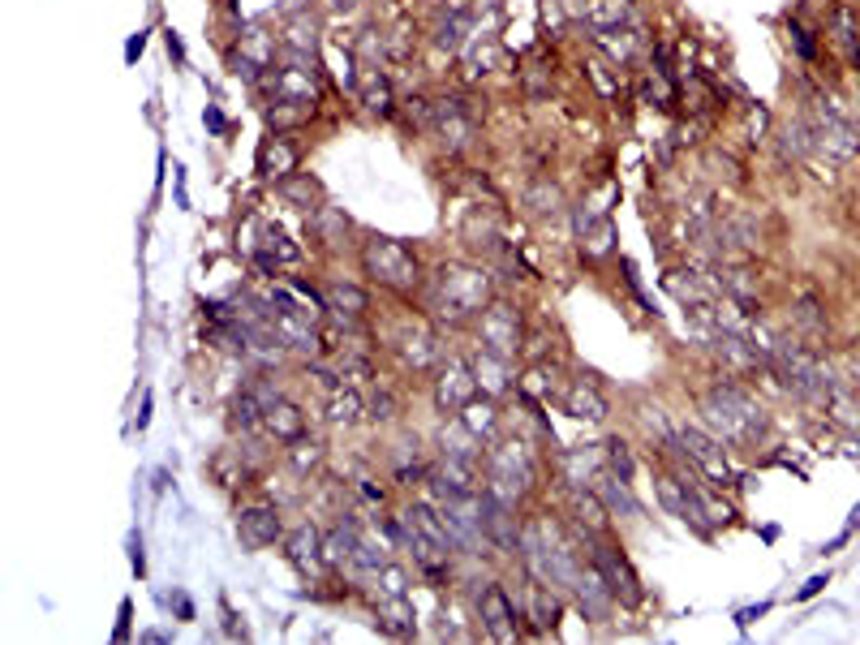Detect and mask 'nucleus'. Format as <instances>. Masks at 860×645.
I'll list each match as a JSON object with an SVG mask.
<instances>
[{
  "instance_id": "26",
  "label": "nucleus",
  "mask_w": 860,
  "mask_h": 645,
  "mask_svg": "<svg viewBox=\"0 0 860 645\" xmlns=\"http://www.w3.org/2000/svg\"><path fill=\"white\" fill-rule=\"evenodd\" d=\"M323 301H327V310H332L344 327H353L357 319H366V310H370V293L362 289V284H344V280L327 284Z\"/></svg>"
},
{
  "instance_id": "3",
  "label": "nucleus",
  "mask_w": 860,
  "mask_h": 645,
  "mask_svg": "<svg viewBox=\"0 0 860 645\" xmlns=\"http://www.w3.org/2000/svg\"><path fill=\"white\" fill-rule=\"evenodd\" d=\"M362 263L370 271V280H379L383 289H392V293H409V289H418V284H422L418 254H413L405 241L370 237L366 250H362Z\"/></svg>"
},
{
  "instance_id": "12",
  "label": "nucleus",
  "mask_w": 860,
  "mask_h": 645,
  "mask_svg": "<svg viewBox=\"0 0 860 645\" xmlns=\"http://www.w3.org/2000/svg\"><path fill=\"white\" fill-rule=\"evenodd\" d=\"M568 525L577 529V538H611L615 516L594 486H577V491H568Z\"/></svg>"
},
{
  "instance_id": "43",
  "label": "nucleus",
  "mask_w": 860,
  "mask_h": 645,
  "mask_svg": "<svg viewBox=\"0 0 860 645\" xmlns=\"http://www.w3.org/2000/svg\"><path fill=\"white\" fill-rule=\"evenodd\" d=\"M129 564H134L138 577L147 572V555H142V534H129Z\"/></svg>"
},
{
  "instance_id": "33",
  "label": "nucleus",
  "mask_w": 860,
  "mask_h": 645,
  "mask_svg": "<svg viewBox=\"0 0 860 645\" xmlns=\"http://www.w3.org/2000/svg\"><path fill=\"white\" fill-rule=\"evenodd\" d=\"M258 172H263L267 181H284L297 172V151L284 142L280 134L263 142V151H258Z\"/></svg>"
},
{
  "instance_id": "24",
  "label": "nucleus",
  "mask_w": 860,
  "mask_h": 645,
  "mask_svg": "<svg viewBox=\"0 0 860 645\" xmlns=\"http://www.w3.org/2000/svg\"><path fill=\"white\" fill-rule=\"evenodd\" d=\"M456 418H461V422L473 430V435L486 443V448H491V443L504 435V413H499V400H495V396H473L469 405L456 413Z\"/></svg>"
},
{
  "instance_id": "23",
  "label": "nucleus",
  "mask_w": 860,
  "mask_h": 645,
  "mask_svg": "<svg viewBox=\"0 0 860 645\" xmlns=\"http://www.w3.org/2000/svg\"><path fill=\"white\" fill-rule=\"evenodd\" d=\"M430 129H439L443 142H452V147H465L473 138V112L465 108V99H439Z\"/></svg>"
},
{
  "instance_id": "48",
  "label": "nucleus",
  "mask_w": 860,
  "mask_h": 645,
  "mask_svg": "<svg viewBox=\"0 0 860 645\" xmlns=\"http://www.w3.org/2000/svg\"><path fill=\"white\" fill-rule=\"evenodd\" d=\"M147 422H151V396L142 400V413H138V430H147Z\"/></svg>"
},
{
  "instance_id": "19",
  "label": "nucleus",
  "mask_w": 860,
  "mask_h": 645,
  "mask_svg": "<svg viewBox=\"0 0 860 645\" xmlns=\"http://www.w3.org/2000/svg\"><path fill=\"white\" fill-rule=\"evenodd\" d=\"M555 469L568 491H577V486H594V478L607 465H602V452L590 448H555Z\"/></svg>"
},
{
  "instance_id": "44",
  "label": "nucleus",
  "mask_w": 860,
  "mask_h": 645,
  "mask_svg": "<svg viewBox=\"0 0 860 645\" xmlns=\"http://www.w3.org/2000/svg\"><path fill=\"white\" fill-rule=\"evenodd\" d=\"M792 39H796L800 56H805V61H813V56H817V48H813V39H809V31H805V26H796V22H792Z\"/></svg>"
},
{
  "instance_id": "50",
  "label": "nucleus",
  "mask_w": 860,
  "mask_h": 645,
  "mask_svg": "<svg viewBox=\"0 0 860 645\" xmlns=\"http://www.w3.org/2000/svg\"><path fill=\"white\" fill-rule=\"evenodd\" d=\"M142 641H172V633H164V628H151V633H142Z\"/></svg>"
},
{
  "instance_id": "36",
  "label": "nucleus",
  "mask_w": 860,
  "mask_h": 645,
  "mask_svg": "<svg viewBox=\"0 0 860 645\" xmlns=\"http://www.w3.org/2000/svg\"><path fill=\"white\" fill-rule=\"evenodd\" d=\"M602 465H607L611 473H620V478H628V482H633L637 461H633V448H628V439H620V435H607V443H602Z\"/></svg>"
},
{
  "instance_id": "41",
  "label": "nucleus",
  "mask_w": 860,
  "mask_h": 645,
  "mask_svg": "<svg viewBox=\"0 0 860 645\" xmlns=\"http://www.w3.org/2000/svg\"><path fill=\"white\" fill-rule=\"evenodd\" d=\"M697 504H701V512H706V521H710V525H727L731 516H736V508H731L727 499H719V495H714L706 482L697 486Z\"/></svg>"
},
{
  "instance_id": "47",
  "label": "nucleus",
  "mask_w": 860,
  "mask_h": 645,
  "mask_svg": "<svg viewBox=\"0 0 860 645\" xmlns=\"http://www.w3.org/2000/svg\"><path fill=\"white\" fill-rule=\"evenodd\" d=\"M129 611H134V602L125 598V602H121V624H117V633H112L117 641H125V637H129Z\"/></svg>"
},
{
  "instance_id": "35",
  "label": "nucleus",
  "mask_w": 860,
  "mask_h": 645,
  "mask_svg": "<svg viewBox=\"0 0 860 645\" xmlns=\"http://www.w3.org/2000/svg\"><path fill=\"white\" fill-rule=\"evenodd\" d=\"M826 413H830V422L843 426L848 435H856V430H860V400H852L843 387H835V392L826 396Z\"/></svg>"
},
{
  "instance_id": "10",
  "label": "nucleus",
  "mask_w": 860,
  "mask_h": 645,
  "mask_svg": "<svg viewBox=\"0 0 860 645\" xmlns=\"http://www.w3.org/2000/svg\"><path fill=\"white\" fill-rule=\"evenodd\" d=\"M237 538L246 551H267L284 542V512L276 504H246L237 512Z\"/></svg>"
},
{
  "instance_id": "15",
  "label": "nucleus",
  "mask_w": 860,
  "mask_h": 645,
  "mask_svg": "<svg viewBox=\"0 0 860 645\" xmlns=\"http://www.w3.org/2000/svg\"><path fill=\"white\" fill-rule=\"evenodd\" d=\"M284 555H289V564L301 572V577H319V572L327 568L323 559V529L301 521L293 534H284Z\"/></svg>"
},
{
  "instance_id": "27",
  "label": "nucleus",
  "mask_w": 860,
  "mask_h": 645,
  "mask_svg": "<svg viewBox=\"0 0 860 645\" xmlns=\"http://www.w3.org/2000/svg\"><path fill=\"white\" fill-rule=\"evenodd\" d=\"M396 353H400V362H405L409 370H418V375H422V370H430V366L439 362V344H435V332H430V327H422V323H418V327H413V332H405V336L396 340Z\"/></svg>"
},
{
  "instance_id": "22",
  "label": "nucleus",
  "mask_w": 860,
  "mask_h": 645,
  "mask_svg": "<svg viewBox=\"0 0 860 645\" xmlns=\"http://www.w3.org/2000/svg\"><path fill=\"white\" fill-rule=\"evenodd\" d=\"M207 469H211V478L220 482L224 491H246V486L254 482V473H258V465H254L241 448H224V452H215Z\"/></svg>"
},
{
  "instance_id": "2",
  "label": "nucleus",
  "mask_w": 860,
  "mask_h": 645,
  "mask_svg": "<svg viewBox=\"0 0 860 645\" xmlns=\"http://www.w3.org/2000/svg\"><path fill=\"white\" fill-rule=\"evenodd\" d=\"M701 422H706V430L714 439L723 443H753L757 435L766 430V409L757 405V400L744 392V387L736 383H719L710 387L706 396H701Z\"/></svg>"
},
{
  "instance_id": "5",
  "label": "nucleus",
  "mask_w": 860,
  "mask_h": 645,
  "mask_svg": "<svg viewBox=\"0 0 860 645\" xmlns=\"http://www.w3.org/2000/svg\"><path fill=\"white\" fill-rule=\"evenodd\" d=\"M473 615H478L482 633L491 641H516L525 637V615H521V602H516L499 581H486L478 594H473Z\"/></svg>"
},
{
  "instance_id": "46",
  "label": "nucleus",
  "mask_w": 860,
  "mask_h": 645,
  "mask_svg": "<svg viewBox=\"0 0 860 645\" xmlns=\"http://www.w3.org/2000/svg\"><path fill=\"white\" fill-rule=\"evenodd\" d=\"M142 48H147V31H138L134 39L125 43V61H138V56H142Z\"/></svg>"
},
{
  "instance_id": "9",
  "label": "nucleus",
  "mask_w": 860,
  "mask_h": 645,
  "mask_svg": "<svg viewBox=\"0 0 860 645\" xmlns=\"http://www.w3.org/2000/svg\"><path fill=\"white\" fill-rule=\"evenodd\" d=\"M276 400H280L276 379H267V375L250 379V383L233 396V405H228V426L241 430V435H254V430H263V413L276 405Z\"/></svg>"
},
{
  "instance_id": "49",
  "label": "nucleus",
  "mask_w": 860,
  "mask_h": 645,
  "mask_svg": "<svg viewBox=\"0 0 860 645\" xmlns=\"http://www.w3.org/2000/svg\"><path fill=\"white\" fill-rule=\"evenodd\" d=\"M168 52H172V56H177V61H181V56H185V48H181V39H177V35H172V31H168Z\"/></svg>"
},
{
  "instance_id": "34",
  "label": "nucleus",
  "mask_w": 860,
  "mask_h": 645,
  "mask_svg": "<svg viewBox=\"0 0 860 645\" xmlns=\"http://www.w3.org/2000/svg\"><path fill=\"white\" fill-rule=\"evenodd\" d=\"M624 22H628V0H585V26L594 35L620 31Z\"/></svg>"
},
{
  "instance_id": "13",
  "label": "nucleus",
  "mask_w": 860,
  "mask_h": 645,
  "mask_svg": "<svg viewBox=\"0 0 860 645\" xmlns=\"http://www.w3.org/2000/svg\"><path fill=\"white\" fill-rule=\"evenodd\" d=\"M572 602L585 611V620H594V624H607L611 615H615V594H611V585L602 581V572L594 568V559L585 555V564H581V572H577V585H572Z\"/></svg>"
},
{
  "instance_id": "7",
  "label": "nucleus",
  "mask_w": 860,
  "mask_h": 645,
  "mask_svg": "<svg viewBox=\"0 0 860 645\" xmlns=\"http://www.w3.org/2000/svg\"><path fill=\"white\" fill-rule=\"evenodd\" d=\"M478 340H482V349L516 362V353H521V314H516V306L491 301V306L478 314Z\"/></svg>"
},
{
  "instance_id": "42",
  "label": "nucleus",
  "mask_w": 860,
  "mask_h": 645,
  "mask_svg": "<svg viewBox=\"0 0 860 645\" xmlns=\"http://www.w3.org/2000/svg\"><path fill=\"white\" fill-rule=\"evenodd\" d=\"M203 125L211 129L215 138H220V134H228V121H224V112L215 108V104H207V112H203Z\"/></svg>"
},
{
  "instance_id": "38",
  "label": "nucleus",
  "mask_w": 860,
  "mask_h": 645,
  "mask_svg": "<svg viewBox=\"0 0 860 645\" xmlns=\"http://www.w3.org/2000/svg\"><path fill=\"white\" fill-rule=\"evenodd\" d=\"M280 194L289 198V203H297V207H314V198H319V181L310 177V172H293V177H284L280 181Z\"/></svg>"
},
{
  "instance_id": "6",
  "label": "nucleus",
  "mask_w": 860,
  "mask_h": 645,
  "mask_svg": "<svg viewBox=\"0 0 860 645\" xmlns=\"http://www.w3.org/2000/svg\"><path fill=\"white\" fill-rule=\"evenodd\" d=\"M478 525H482V538L486 547L504 551V555H516L521 551V508L504 504V499H495L491 491H478Z\"/></svg>"
},
{
  "instance_id": "11",
  "label": "nucleus",
  "mask_w": 860,
  "mask_h": 645,
  "mask_svg": "<svg viewBox=\"0 0 860 645\" xmlns=\"http://www.w3.org/2000/svg\"><path fill=\"white\" fill-rule=\"evenodd\" d=\"M521 615L529 620V633L547 637V633H555V628H559V615H564V594L551 590V585H542V581H534V577L525 572V585H521Z\"/></svg>"
},
{
  "instance_id": "28",
  "label": "nucleus",
  "mask_w": 860,
  "mask_h": 645,
  "mask_svg": "<svg viewBox=\"0 0 860 645\" xmlns=\"http://www.w3.org/2000/svg\"><path fill=\"white\" fill-rule=\"evenodd\" d=\"M357 95H362V104H366V112H375V117H392L396 112V104H392V82H387V74L379 65H366L362 74H357V86H353Z\"/></svg>"
},
{
  "instance_id": "20",
  "label": "nucleus",
  "mask_w": 860,
  "mask_h": 645,
  "mask_svg": "<svg viewBox=\"0 0 860 645\" xmlns=\"http://www.w3.org/2000/svg\"><path fill=\"white\" fill-rule=\"evenodd\" d=\"M594 491H598L602 504L611 508V516H624V521H637V516H641V499L633 495V482L620 478V473L602 469L598 478H594Z\"/></svg>"
},
{
  "instance_id": "31",
  "label": "nucleus",
  "mask_w": 860,
  "mask_h": 645,
  "mask_svg": "<svg viewBox=\"0 0 860 645\" xmlns=\"http://www.w3.org/2000/svg\"><path fill=\"white\" fill-rule=\"evenodd\" d=\"M284 461H289V469L297 478H314V473H323V465H327V443L314 439V435H301L284 448Z\"/></svg>"
},
{
  "instance_id": "29",
  "label": "nucleus",
  "mask_w": 860,
  "mask_h": 645,
  "mask_svg": "<svg viewBox=\"0 0 860 645\" xmlns=\"http://www.w3.org/2000/svg\"><path fill=\"white\" fill-rule=\"evenodd\" d=\"M426 473H430V465L422 461V443H418V435H413V439H400L396 448H392V482H396V486H418V482H426Z\"/></svg>"
},
{
  "instance_id": "16",
  "label": "nucleus",
  "mask_w": 860,
  "mask_h": 645,
  "mask_svg": "<svg viewBox=\"0 0 860 645\" xmlns=\"http://www.w3.org/2000/svg\"><path fill=\"white\" fill-rule=\"evenodd\" d=\"M469 366H473V379H478V392H482V396L504 400V396H512V392H521V387H516V379H512V357H499V353H491V349H478Z\"/></svg>"
},
{
  "instance_id": "45",
  "label": "nucleus",
  "mask_w": 860,
  "mask_h": 645,
  "mask_svg": "<svg viewBox=\"0 0 860 645\" xmlns=\"http://www.w3.org/2000/svg\"><path fill=\"white\" fill-rule=\"evenodd\" d=\"M826 585H830V577H813V581L805 585V590H800V594H796V602H809V598H817V594H822V590H826Z\"/></svg>"
},
{
  "instance_id": "30",
  "label": "nucleus",
  "mask_w": 860,
  "mask_h": 645,
  "mask_svg": "<svg viewBox=\"0 0 860 645\" xmlns=\"http://www.w3.org/2000/svg\"><path fill=\"white\" fill-rule=\"evenodd\" d=\"M637 422L645 426V435H650V448H680V426L667 418L663 405L637 400Z\"/></svg>"
},
{
  "instance_id": "17",
  "label": "nucleus",
  "mask_w": 860,
  "mask_h": 645,
  "mask_svg": "<svg viewBox=\"0 0 860 645\" xmlns=\"http://www.w3.org/2000/svg\"><path fill=\"white\" fill-rule=\"evenodd\" d=\"M375 628L396 641H409L418 637V611H413V598L409 594H379L375 602Z\"/></svg>"
},
{
  "instance_id": "32",
  "label": "nucleus",
  "mask_w": 860,
  "mask_h": 645,
  "mask_svg": "<svg viewBox=\"0 0 860 645\" xmlns=\"http://www.w3.org/2000/svg\"><path fill=\"white\" fill-rule=\"evenodd\" d=\"M357 422H366V396L357 392V387H336L332 396H327V426H357Z\"/></svg>"
},
{
  "instance_id": "25",
  "label": "nucleus",
  "mask_w": 860,
  "mask_h": 645,
  "mask_svg": "<svg viewBox=\"0 0 860 645\" xmlns=\"http://www.w3.org/2000/svg\"><path fill=\"white\" fill-rule=\"evenodd\" d=\"M357 538H362V525L353 521V516H344V521H336L332 529H323V559L327 568H353V551H357Z\"/></svg>"
},
{
  "instance_id": "1",
  "label": "nucleus",
  "mask_w": 860,
  "mask_h": 645,
  "mask_svg": "<svg viewBox=\"0 0 860 645\" xmlns=\"http://www.w3.org/2000/svg\"><path fill=\"white\" fill-rule=\"evenodd\" d=\"M426 306L435 314V323L461 327L491 306V276L469 263H443L435 280L426 284Z\"/></svg>"
},
{
  "instance_id": "21",
  "label": "nucleus",
  "mask_w": 860,
  "mask_h": 645,
  "mask_svg": "<svg viewBox=\"0 0 860 645\" xmlns=\"http://www.w3.org/2000/svg\"><path fill=\"white\" fill-rule=\"evenodd\" d=\"M263 435L271 439V443H280V448H289L293 439H301L306 435V413H301L293 400H276L267 413H263Z\"/></svg>"
},
{
  "instance_id": "4",
  "label": "nucleus",
  "mask_w": 860,
  "mask_h": 645,
  "mask_svg": "<svg viewBox=\"0 0 860 645\" xmlns=\"http://www.w3.org/2000/svg\"><path fill=\"white\" fill-rule=\"evenodd\" d=\"M581 547H585V555L594 559V568L602 572V581L611 585L615 602H620L624 611H637L641 602H645V585H641V577H637L633 559H628L620 547H615L611 538H581Z\"/></svg>"
},
{
  "instance_id": "8",
  "label": "nucleus",
  "mask_w": 860,
  "mask_h": 645,
  "mask_svg": "<svg viewBox=\"0 0 860 645\" xmlns=\"http://www.w3.org/2000/svg\"><path fill=\"white\" fill-rule=\"evenodd\" d=\"M478 396V379H473V366L465 357H448V362H439L435 370V409L443 418H456L469 400Z\"/></svg>"
},
{
  "instance_id": "18",
  "label": "nucleus",
  "mask_w": 860,
  "mask_h": 645,
  "mask_svg": "<svg viewBox=\"0 0 860 645\" xmlns=\"http://www.w3.org/2000/svg\"><path fill=\"white\" fill-rule=\"evenodd\" d=\"M564 413L568 418H577V422H607L611 400L598 392L594 379H572L564 387Z\"/></svg>"
},
{
  "instance_id": "14",
  "label": "nucleus",
  "mask_w": 860,
  "mask_h": 645,
  "mask_svg": "<svg viewBox=\"0 0 860 645\" xmlns=\"http://www.w3.org/2000/svg\"><path fill=\"white\" fill-rule=\"evenodd\" d=\"M293 65H280L271 74V99H293V104L319 108V78H314V61L289 56Z\"/></svg>"
},
{
  "instance_id": "40",
  "label": "nucleus",
  "mask_w": 860,
  "mask_h": 645,
  "mask_svg": "<svg viewBox=\"0 0 860 645\" xmlns=\"http://www.w3.org/2000/svg\"><path fill=\"white\" fill-rule=\"evenodd\" d=\"M366 418L379 422V426L396 422V396L387 392V387H370V396H366Z\"/></svg>"
},
{
  "instance_id": "37",
  "label": "nucleus",
  "mask_w": 860,
  "mask_h": 645,
  "mask_svg": "<svg viewBox=\"0 0 860 645\" xmlns=\"http://www.w3.org/2000/svg\"><path fill=\"white\" fill-rule=\"evenodd\" d=\"M314 117V108L310 104H293V99H271V108H267V121H271V129H293V125H301V121H310Z\"/></svg>"
},
{
  "instance_id": "39",
  "label": "nucleus",
  "mask_w": 860,
  "mask_h": 645,
  "mask_svg": "<svg viewBox=\"0 0 860 645\" xmlns=\"http://www.w3.org/2000/svg\"><path fill=\"white\" fill-rule=\"evenodd\" d=\"M370 581L379 585V594H409V585H413L409 568H405V564H396V559H387V564H383Z\"/></svg>"
}]
</instances>
